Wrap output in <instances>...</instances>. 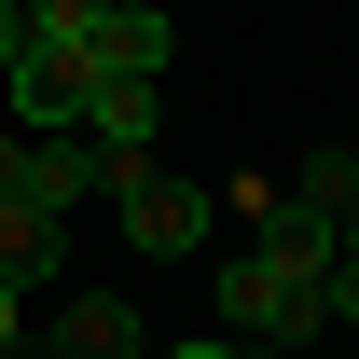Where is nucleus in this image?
<instances>
[{"instance_id":"1","label":"nucleus","mask_w":359,"mask_h":359,"mask_svg":"<svg viewBox=\"0 0 359 359\" xmlns=\"http://www.w3.org/2000/svg\"><path fill=\"white\" fill-rule=\"evenodd\" d=\"M97 194H111V222H125L138 263H194V249L222 235V194H208V180H166L152 152H111V166H97Z\"/></svg>"},{"instance_id":"2","label":"nucleus","mask_w":359,"mask_h":359,"mask_svg":"<svg viewBox=\"0 0 359 359\" xmlns=\"http://www.w3.org/2000/svg\"><path fill=\"white\" fill-rule=\"evenodd\" d=\"M208 304H222V346H304L318 318H332V304H318V276L290 263V249H263V235L208 276Z\"/></svg>"},{"instance_id":"3","label":"nucleus","mask_w":359,"mask_h":359,"mask_svg":"<svg viewBox=\"0 0 359 359\" xmlns=\"http://www.w3.org/2000/svg\"><path fill=\"white\" fill-rule=\"evenodd\" d=\"M83 55H97V69H111V83H152V69H166V55H180V28H166V14H152V0H111V14H97V28H83Z\"/></svg>"},{"instance_id":"4","label":"nucleus","mask_w":359,"mask_h":359,"mask_svg":"<svg viewBox=\"0 0 359 359\" xmlns=\"http://www.w3.org/2000/svg\"><path fill=\"white\" fill-rule=\"evenodd\" d=\"M42 346L55 359H138V304H125V290H69Z\"/></svg>"},{"instance_id":"5","label":"nucleus","mask_w":359,"mask_h":359,"mask_svg":"<svg viewBox=\"0 0 359 359\" xmlns=\"http://www.w3.org/2000/svg\"><path fill=\"white\" fill-rule=\"evenodd\" d=\"M97 166H111V152H97L83 125H55V138H28V208H55V222H69V208L97 194Z\"/></svg>"},{"instance_id":"6","label":"nucleus","mask_w":359,"mask_h":359,"mask_svg":"<svg viewBox=\"0 0 359 359\" xmlns=\"http://www.w3.org/2000/svg\"><path fill=\"white\" fill-rule=\"evenodd\" d=\"M0 276H14V290H55V276H69V222L14 194V208H0Z\"/></svg>"},{"instance_id":"7","label":"nucleus","mask_w":359,"mask_h":359,"mask_svg":"<svg viewBox=\"0 0 359 359\" xmlns=\"http://www.w3.org/2000/svg\"><path fill=\"white\" fill-rule=\"evenodd\" d=\"M83 138L97 152H152V83H111V69H97L83 83Z\"/></svg>"},{"instance_id":"8","label":"nucleus","mask_w":359,"mask_h":359,"mask_svg":"<svg viewBox=\"0 0 359 359\" xmlns=\"http://www.w3.org/2000/svg\"><path fill=\"white\" fill-rule=\"evenodd\" d=\"M290 194H304V208H332V222H346V194H359V166H346V138H332V152H304V166H290Z\"/></svg>"},{"instance_id":"9","label":"nucleus","mask_w":359,"mask_h":359,"mask_svg":"<svg viewBox=\"0 0 359 359\" xmlns=\"http://www.w3.org/2000/svg\"><path fill=\"white\" fill-rule=\"evenodd\" d=\"M111 0H28V28H97Z\"/></svg>"},{"instance_id":"10","label":"nucleus","mask_w":359,"mask_h":359,"mask_svg":"<svg viewBox=\"0 0 359 359\" xmlns=\"http://www.w3.org/2000/svg\"><path fill=\"white\" fill-rule=\"evenodd\" d=\"M318 304H332V318L359 332V263H332V276H318Z\"/></svg>"},{"instance_id":"11","label":"nucleus","mask_w":359,"mask_h":359,"mask_svg":"<svg viewBox=\"0 0 359 359\" xmlns=\"http://www.w3.org/2000/svg\"><path fill=\"white\" fill-rule=\"evenodd\" d=\"M14 55H28V0H0V83H14Z\"/></svg>"},{"instance_id":"12","label":"nucleus","mask_w":359,"mask_h":359,"mask_svg":"<svg viewBox=\"0 0 359 359\" xmlns=\"http://www.w3.org/2000/svg\"><path fill=\"white\" fill-rule=\"evenodd\" d=\"M28 346V290H14V276H0V359Z\"/></svg>"},{"instance_id":"13","label":"nucleus","mask_w":359,"mask_h":359,"mask_svg":"<svg viewBox=\"0 0 359 359\" xmlns=\"http://www.w3.org/2000/svg\"><path fill=\"white\" fill-rule=\"evenodd\" d=\"M166 359H235V346H222V332H208V346H166Z\"/></svg>"},{"instance_id":"14","label":"nucleus","mask_w":359,"mask_h":359,"mask_svg":"<svg viewBox=\"0 0 359 359\" xmlns=\"http://www.w3.org/2000/svg\"><path fill=\"white\" fill-rule=\"evenodd\" d=\"M332 235H346V263H359V194H346V222H332Z\"/></svg>"},{"instance_id":"15","label":"nucleus","mask_w":359,"mask_h":359,"mask_svg":"<svg viewBox=\"0 0 359 359\" xmlns=\"http://www.w3.org/2000/svg\"><path fill=\"white\" fill-rule=\"evenodd\" d=\"M235 359H290V346H235Z\"/></svg>"},{"instance_id":"16","label":"nucleus","mask_w":359,"mask_h":359,"mask_svg":"<svg viewBox=\"0 0 359 359\" xmlns=\"http://www.w3.org/2000/svg\"><path fill=\"white\" fill-rule=\"evenodd\" d=\"M14 359H55V346H14Z\"/></svg>"},{"instance_id":"17","label":"nucleus","mask_w":359,"mask_h":359,"mask_svg":"<svg viewBox=\"0 0 359 359\" xmlns=\"http://www.w3.org/2000/svg\"><path fill=\"white\" fill-rule=\"evenodd\" d=\"M0 138H14V111H0Z\"/></svg>"},{"instance_id":"18","label":"nucleus","mask_w":359,"mask_h":359,"mask_svg":"<svg viewBox=\"0 0 359 359\" xmlns=\"http://www.w3.org/2000/svg\"><path fill=\"white\" fill-rule=\"evenodd\" d=\"M346 166H359V138H346Z\"/></svg>"}]
</instances>
